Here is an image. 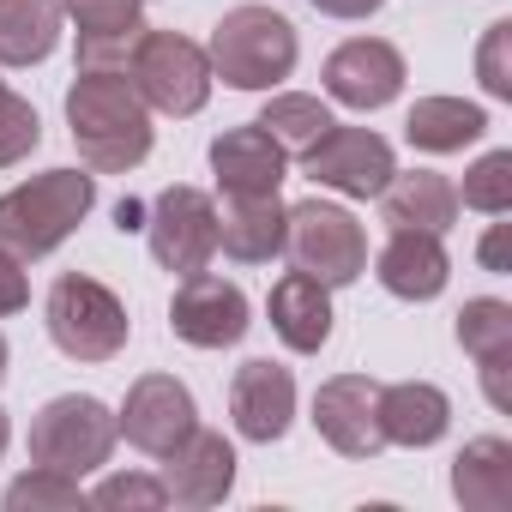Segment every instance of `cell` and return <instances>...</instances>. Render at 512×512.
<instances>
[{
    "label": "cell",
    "instance_id": "22",
    "mask_svg": "<svg viewBox=\"0 0 512 512\" xmlns=\"http://www.w3.org/2000/svg\"><path fill=\"white\" fill-rule=\"evenodd\" d=\"M488 133V109L464 103V97H416V109L404 115V139L428 157H452L464 145H476Z\"/></svg>",
    "mask_w": 512,
    "mask_h": 512
},
{
    "label": "cell",
    "instance_id": "17",
    "mask_svg": "<svg viewBox=\"0 0 512 512\" xmlns=\"http://www.w3.org/2000/svg\"><path fill=\"white\" fill-rule=\"evenodd\" d=\"M284 223H290V205L278 193H253V199H229L223 193V211H217V247L241 266H272L284 253Z\"/></svg>",
    "mask_w": 512,
    "mask_h": 512
},
{
    "label": "cell",
    "instance_id": "31",
    "mask_svg": "<svg viewBox=\"0 0 512 512\" xmlns=\"http://www.w3.org/2000/svg\"><path fill=\"white\" fill-rule=\"evenodd\" d=\"M506 49H512V19H494L488 31H482V49H476V79H482V91L488 97H512V61H506Z\"/></svg>",
    "mask_w": 512,
    "mask_h": 512
},
{
    "label": "cell",
    "instance_id": "36",
    "mask_svg": "<svg viewBox=\"0 0 512 512\" xmlns=\"http://www.w3.org/2000/svg\"><path fill=\"white\" fill-rule=\"evenodd\" d=\"M482 266H488V272H506V223L488 229V241H482Z\"/></svg>",
    "mask_w": 512,
    "mask_h": 512
},
{
    "label": "cell",
    "instance_id": "13",
    "mask_svg": "<svg viewBox=\"0 0 512 512\" xmlns=\"http://www.w3.org/2000/svg\"><path fill=\"white\" fill-rule=\"evenodd\" d=\"M308 175L320 181V187H332V193H344V199H374L386 181H392V145L374 133V127H332L308 157Z\"/></svg>",
    "mask_w": 512,
    "mask_h": 512
},
{
    "label": "cell",
    "instance_id": "21",
    "mask_svg": "<svg viewBox=\"0 0 512 512\" xmlns=\"http://www.w3.org/2000/svg\"><path fill=\"white\" fill-rule=\"evenodd\" d=\"M452 428V398L428 380H398V386H380V434L386 446H434L440 434Z\"/></svg>",
    "mask_w": 512,
    "mask_h": 512
},
{
    "label": "cell",
    "instance_id": "29",
    "mask_svg": "<svg viewBox=\"0 0 512 512\" xmlns=\"http://www.w3.org/2000/svg\"><path fill=\"white\" fill-rule=\"evenodd\" d=\"M37 145H43V121H37V109H31L19 91L0 85V169L25 163Z\"/></svg>",
    "mask_w": 512,
    "mask_h": 512
},
{
    "label": "cell",
    "instance_id": "5",
    "mask_svg": "<svg viewBox=\"0 0 512 512\" xmlns=\"http://www.w3.org/2000/svg\"><path fill=\"white\" fill-rule=\"evenodd\" d=\"M284 253H290V266L320 278L326 290H344L368 272V235L362 223L332 205V199H302L290 205V223H284Z\"/></svg>",
    "mask_w": 512,
    "mask_h": 512
},
{
    "label": "cell",
    "instance_id": "11",
    "mask_svg": "<svg viewBox=\"0 0 512 512\" xmlns=\"http://www.w3.org/2000/svg\"><path fill=\"white\" fill-rule=\"evenodd\" d=\"M314 428L344 458H374L386 446L380 434V380L368 374H332L314 392Z\"/></svg>",
    "mask_w": 512,
    "mask_h": 512
},
{
    "label": "cell",
    "instance_id": "7",
    "mask_svg": "<svg viewBox=\"0 0 512 512\" xmlns=\"http://www.w3.org/2000/svg\"><path fill=\"white\" fill-rule=\"evenodd\" d=\"M127 79H133V91L145 97V109H157V115H199L205 103H211V61H205V49L199 43H187V37H175V31H151L145 25V37H139V49H133V61H127Z\"/></svg>",
    "mask_w": 512,
    "mask_h": 512
},
{
    "label": "cell",
    "instance_id": "1",
    "mask_svg": "<svg viewBox=\"0 0 512 512\" xmlns=\"http://www.w3.org/2000/svg\"><path fill=\"white\" fill-rule=\"evenodd\" d=\"M67 127L97 175H127L151 157V109L127 73H79L67 85Z\"/></svg>",
    "mask_w": 512,
    "mask_h": 512
},
{
    "label": "cell",
    "instance_id": "3",
    "mask_svg": "<svg viewBox=\"0 0 512 512\" xmlns=\"http://www.w3.org/2000/svg\"><path fill=\"white\" fill-rule=\"evenodd\" d=\"M302 37L278 7H229L211 31V79H223L229 91H272L296 73Z\"/></svg>",
    "mask_w": 512,
    "mask_h": 512
},
{
    "label": "cell",
    "instance_id": "23",
    "mask_svg": "<svg viewBox=\"0 0 512 512\" xmlns=\"http://www.w3.org/2000/svg\"><path fill=\"white\" fill-rule=\"evenodd\" d=\"M452 494H458V506H470V512H506V506H512V446H506L500 434L470 440V446L452 458Z\"/></svg>",
    "mask_w": 512,
    "mask_h": 512
},
{
    "label": "cell",
    "instance_id": "27",
    "mask_svg": "<svg viewBox=\"0 0 512 512\" xmlns=\"http://www.w3.org/2000/svg\"><path fill=\"white\" fill-rule=\"evenodd\" d=\"M7 506H13V512H73V506H85V488H79V476H67V470L37 464L31 476H19V482L7 488Z\"/></svg>",
    "mask_w": 512,
    "mask_h": 512
},
{
    "label": "cell",
    "instance_id": "6",
    "mask_svg": "<svg viewBox=\"0 0 512 512\" xmlns=\"http://www.w3.org/2000/svg\"><path fill=\"white\" fill-rule=\"evenodd\" d=\"M121 428H115V410L91 392H67V398H49L31 422V464H49V470H67V476H91L109 464Z\"/></svg>",
    "mask_w": 512,
    "mask_h": 512
},
{
    "label": "cell",
    "instance_id": "34",
    "mask_svg": "<svg viewBox=\"0 0 512 512\" xmlns=\"http://www.w3.org/2000/svg\"><path fill=\"white\" fill-rule=\"evenodd\" d=\"M476 374H482V392H488V404H494V410H512V350H506V356H488V362H476Z\"/></svg>",
    "mask_w": 512,
    "mask_h": 512
},
{
    "label": "cell",
    "instance_id": "38",
    "mask_svg": "<svg viewBox=\"0 0 512 512\" xmlns=\"http://www.w3.org/2000/svg\"><path fill=\"white\" fill-rule=\"evenodd\" d=\"M7 440H13V422H7V410H0V458H7Z\"/></svg>",
    "mask_w": 512,
    "mask_h": 512
},
{
    "label": "cell",
    "instance_id": "8",
    "mask_svg": "<svg viewBox=\"0 0 512 512\" xmlns=\"http://www.w3.org/2000/svg\"><path fill=\"white\" fill-rule=\"evenodd\" d=\"M145 241H151V260L175 278L205 272L211 253H217V205L199 187H163L145 205Z\"/></svg>",
    "mask_w": 512,
    "mask_h": 512
},
{
    "label": "cell",
    "instance_id": "12",
    "mask_svg": "<svg viewBox=\"0 0 512 512\" xmlns=\"http://www.w3.org/2000/svg\"><path fill=\"white\" fill-rule=\"evenodd\" d=\"M404 91V55L380 37H350L326 55V97L356 109V115H374L386 109L392 97Z\"/></svg>",
    "mask_w": 512,
    "mask_h": 512
},
{
    "label": "cell",
    "instance_id": "19",
    "mask_svg": "<svg viewBox=\"0 0 512 512\" xmlns=\"http://www.w3.org/2000/svg\"><path fill=\"white\" fill-rule=\"evenodd\" d=\"M374 278L398 302H434L446 290V278H452V260H446L440 235H428V229H392V241L380 247V272Z\"/></svg>",
    "mask_w": 512,
    "mask_h": 512
},
{
    "label": "cell",
    "instance_id": "16",
    "mask_svg": "<svg viewBox=\"0 0 512 512\" xmlns=\"http://www.w3.org/2000/svg\"><path fill=\"white\" fill-rule=\"evenodd\" d=\"M284 151L278 139L260 127V121H247V127H229L211 139V175H217V193L229 199H253V193H278L284 187Z\"/></svg>",
    "mask_w": 512,
    "mask_h": 512
},
{
    "label": "cell",
    "instance_id": "30",
    "mask_svg": "<svg viewBox=\"0 0 512 512\" xmlns=\"http://www.w3.org/2000/svg\"><path fill=\"white\" fill-rule=\"evenodd\" d=\"M61 13L79 25V37H103V31H145L139 0H61Z\"/></svg>",
    "mask_w": 512,
    "mask_h": 512
},
{
    "label": "cell",
    "instance_id": "32",
    "mask_svg": "<svg viewBox=\"0 0 512 512\" xmlns=\"http://www.w3.org/2000/svg\"><path fill=\"white\" fill-rule=\"evenodd\" d=\"M85 500L103 506V512H121V506H133V512H157V506H169V494H163L157 476H109V482H97V494H85Z\"/></svg>",
    "mask_w": 512,
    "mask_h": 512
},
{
    "label": "cell",
    "instance_id": "24",
    "mask_svg": "<svg viewBox=\"0 0 512 512\" xmlns=\"http://www.w3.org/2000/svg\"><path fill=\"white\" fill-rule=\"evenodd\" d=\"M61 43V0H0V67H37Z\"/></svg>",
    "mask_w": 512,
    "mask_h": 512
},
{
    "label": "cell",
    "instance_id": "39",
    "mask_svg": "<svg viewBox=\"0 0 512 512\" xmlns=\"http://www.w3.org/2000/svg\"><path fill=\"white\" fill-rule=\"evenodd\" d=\"M7 362H13V350H7V338H0V380H7Z\"/></svg>",
    "mask_w": 512,
    "mask_h": 512
},
{
    "label": "cell",
    "instance_id": "25",
    "mask_svg": "<svg viewBox=\"0 0 512 512\" xmlns=\"http://www.w3.org/2000/svg\"><path fill=\"white\" fill-rule=\"evenodd\" d=\"M260 127L278 139L284 157H308L338 121H332V109H326L320 97H308V91H278V97L260 109Z\"/></svg>",
    "mask_w": 512,
    "mask_h": 512
},
{
    "label": "cell",
    "instance_id": "14",
    "mask_svg": "<svg viewBox=\"0 0 512 512\" xmlns=\"http://www.w3.org/2000/svg\"><path fill=\"white\" fill-rule=\"evenodd\" d=\"M229 416H235V434L253 446L284 440L296 422V374L284 362H266V356L241 362L229 380Z\"/></svg>",
    "mask_w": 512,
    "mask_h": 512
},
{
    "label": "cell",
    "instance_id": "2",
    "mask_svg": "<svg viewBox=\"0 0 512 512\" xmlns=\"http://www.w3.org/2000/svg\"><path fill=\"white\" fill-rule=\"evenodd\" d=\"M91 205H97V175H85V169L31 175L25 187L0 193V247L13 260H43L91 217Z\"/></svg>",
    "mask_w": 512,
    "mask_h": 512
},
{
    "label": "cell",
    "instance_id": "10",
    "mask_svg": "<svg viewBox=\"0 0 512 512\" xmlns=\"http://www.w3.org/2000/svg\"><path fill=\"white\" fill-rule=\"evenodd\" d=\"M115 428L127 434V446L163 458V452H175V446L199 428V404H193V392H187L175 374H145V380H133V392H127Z\"/></svg>",
    "mask_w": 512,
    "mask_h": 512
},
{
    "label": "cell",
    "instance_id": "9",
    "mask_svg": "<svg viewBox=\"0 0 512 512\" xmlns=\"http://www.w3.org/2000/svg\"><path fill=\"white\" fill-rule=\"evenodd\" d=\"M253 326V308L241 296V284L229 278H211V272H187L175 302H169V332L193 350H229L241 344Z\"/></svg>",
    "mask_w": 512,
    "mask_h": 512
},
{
    "label": "cell",
    "instance_id": "26",
    "mask_svg": "<svg viewBox=\"0 0 512 512\" xmlns=\"http://www.w3.org/2000/svg\"><path fill=\"white\" fill-rule=\"evenodd\" d=\"M452 332H458V350L476 356V362L506 356V350H512V308L494 302V296H476V302L458 308V326H452Z\"/></svg>",
    "mask_w": 512,
    "mask_h": 512
},
{
    "label": "cell",
    "instance_id": "33",
    "mask_svg": "<svg viewBox=\"0 0 512 512\" xmlns=\"http://www.w3.org/2000/svg\"><path fill=\"white\" fill-rule=\"evenodd\" d=\"M31 302V284H25V260H13L7 247H0V320L19 314Z\"/></svg>",
    "mask_w": 512,
    "mask_h": 512
},
{
    "label": "cell",
    "instance_id": "15",
    "mask_svg": "<svg viewBox=\"0 0 512 512\" xmlns=\"http://www.w3.org/2000/svg\"><path fill=\"white\" fill-rule=\"evenodd\" d=\"M163 494L175 506H217L235 488V446L217 428H193L175 452H163Z\"/></svg>",
    "mask_w": 512,
    "mask_h": 512
},
{
    "label": "cell",
    "instance_id": "18",
    "mask_svg": "<svg viewBox=\"0 0 512 512\" xmlns=\"http://www.w3.org/2000/svg\"><path fill=\"white\" fill-rule=\"evenodd\" d=\"M386 229H428L446 235L458 223V187L434 169H392V181L374 193Z\"/></svg>",
    "mask_w": 512,
    "mask_h": 512
},
{
    "label": "cell",
    "instance_id": "28",
    "mask_svg": "<svg viewBox=\"0 0 512 512\" xmlns=\"http://www.w3.org/2000/svg\"><path fill=\"white\" fill-rule=\"evenodd\" d=\"M458 205L488 211V217H506V211H512V151H488V157H476L470 175H464Z\"/></svg>",
    "mask_w": 512,
    "mask_h": 512
},
{
    "label": "cell",
    "instance_id": "37",
    "mask_svg": "<svg viewBox=\"0 0 512 512\" xmlns=\"http://www.w3.org/2000/svg\"><path fill=\"white\" fill-rule=\"evenodd\" d=\"M115 229H121V235H127V229H145V205H139V199H121V205H115Z\"/></svg>",
    "mask_w": 512,
    "mask_h": 512
},
{
    "label": "cell",
    "instance_id": "20",
    "mask_svg": "<svg viewBox=\"0 0 512 512\" xmlns=\"http://www.w3.org/2000/svg\"><path fill=\"white\" fill-rule=\"evenodd\" d=\"M266 314H272V332L296 356H320L326 338H332V290L308 272H284L266 296Z\"/></svg>",
    "mask_w": 512,
    "mask_h": 512
},
{
    "label": "cell",
    "instance_id": "4",
    "mask_svg": "<svg viewBox=\"0 0 512 512\" xmlns=\"http://www.w3.org/2000/svg\"><path fill=\"white\" fill-rule=\"evenodd\" d=\"M43 326H49L55 350L73 356V362H115V356L127 350V332H133L121 296H115L109 284L85 278V272H61V278L49 284Z\"/></svg>",
    "mask_w": 512,
    "mask_h": 512
},
{
    "label": "cell",
    "instance_id": "35",
    "mask_svg": "<svg viewBox=\"0 0 512 512\" xmlns=\"http://www.w3.org/2000/svg\"><path fill=\"white\" fill-rule=\"evenodd\" d=\"M314 13H326V19H374L386 0H308Z\"/></svg>",
    "mask_w": 512,
    "mask_h": 512
}]
</instances>
